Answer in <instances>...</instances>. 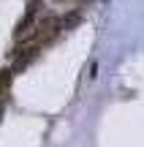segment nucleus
I'll return each instance as SVG.
<instances>
[{
    "mask_svg": "<svg viewBox=\"0 0 144 147\" xmlns=\"http://www.w3.org/2000/svg\"><path fill=\"white\" fill-rule=\"evenodd\" d=\"M57 33H60V19L57 16H49V19H41L35 27H33V33H30L27 41H33L38 49H41V47H46V44H52Z\"/></svg>",
    "mask_w": 144,
    "mask_h": 147,
    "instance_id": "obj_1",
    "label": "nucleus"
},
{
    "mask_svg": "<svg viewBox=\"0 0 144 147\" xmlns=\"http://www.w3.org/2000/svg\"><path fill=\"white\" fill-rule=\"evenodd\" d=\"M8 82H11V71H3L0 74V95L8 90Z\"/></svg>",
    "mask_w": 144,
    "mask_h": 147,
    "instance_id": "obj_5",
    "label": "nucleus"
},
{
    "mask_svg": "<svg viewBox=\"0 0 144 147\" xmlns=\"http://www.w3.org/2000/svg\"><path fill=\"white\" fill-rule=\"evenodd\" d=\"M38 11H41V0H30V3H27V8H25V16H22L19 25L14 27V38H16V41H25V38L33 33Z\"/></svg>",
    "mask_w": 144,
    "mask_h": 147,
    "instance_id": "obj_2",
    "label": "nucleus"
},
{
    "mask_svg": "<svg viewBox=\"0 0 144 147\" xmlns=\"http://www.w3.org/2000/svg\"><path fill=\"white\" fill-rule=\"evenodd\" d=\"M38 55V47L33 41H19V47H16V52H14V68H11V74H19L22 68H27L30 65V60Z\"/></svg>",
    "mask_w": 144,
    "mask_h": 147,
    "instance_id": "obj_3",
    "label": "nucleus"
},
{
    "mask_svg": "<svg viewBox=\"0 0 144 147\" xmlns=\"http://www.w3.org/2000/svg\"><path fill=\"white\" fill-rule=\"evenodd\" d=\"M79 22H82V14L79 11H71V14H65L63 19H60V30H74Z\"/></svg>",
    "mask_w": 144,
    "mask_h": 147,
    "instance_id": "obj_4",
    "label": "nucleus"
}]
</instances>
